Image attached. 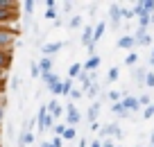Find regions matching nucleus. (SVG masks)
<instances>
[{
  "label": "nucleus",
  "instance_id": "11",
  "mask_svg": "<svg viewBox=\"0 0 154 147\" xmlns=\"http://www.w3.org/2000/svg\"><path fill=\"white\" fill-rule=\"evenodd\" d=\"M120 136V129H118V124H109V127H104L102 129V138H106V136Z\"/></svg>",
  "mask_w": 154,
  "mask_h": 147
},
{
  "label": "nucleus",
  "instance_id": "16",
  "mask_svg": "<svg viewBox=\"0 0 154 147\" xmlns=\"http://www.w3.org/2000/svg\"><path fill=\"white\" fill-rule=\"evenodd\" d=\"M120 16H122V9H120V7H111V20H113V23H118V20H120Z\"/></svg>",
  "mask_w": 154,
  "mask_h": 147
},
{
  "label": "nucleus",
  "instance_id": "5",
  "mask_svg": "<svg viewBox=\"0 0 154 147\" xmlns=\"http://www.w3.org/2000/svg\"><path fill=\"white\" fill-rule=\"evenodd\" d=\"M50 68H52V59H50V57H43V59H41V63H38V70H41V75H48Z\"/></svg>",
  "mask_w": 154,
  "mask_h": 147
},
{
  "label": "nucleus",
  "instance_id": "8",
  "mask_svg": "<svg viewBox=\"0 0 154 147\" xmlns=\"http://www.w3.org/2000/svg\"><path fill=\"white\" fill-rule=\"evenodd\" d=\"M9 63H11V54L0 50V70H7V68H9Z\"/></svg>",
  "mask_w": 154,
  "mask_h": 147
},
{
  "label": "nucleus",
  "instance_id": "35",
  "mask_svg": "<svg viewBox=\"0 0 154 147\" xmlns=\"http://www.w3.org/2000/svg\"><path fill=\"white\" fill-rule=\"evenodd\" d=\"M134 16V11H129V9H122V18H131Z\"/></svg>",
  "mask_w": 154,
  "mask_h": 147
},
{
  "label": "nucleus",
  "instance_id": "32",
  "mask_svg": "<svg viewBox=\"0 0 154 147\" xmlns=\"http://www.w3.org/2000/svg\"><path fill=\"white\" fill-rule=\"evenodd\" d=\"M109 97H111L113 102H118V100H120V93H118V90H111V93H109Z\"/></svg>",
  "mask_w": 154,
  "mask_h": 147
},
{
  "label": "nucleus",
  "instance_id": "31",
  "mask_svg": "<svg viewBox=\"0 0 154 147\" xmlns=\"http://www.w3.org/2000/svg\"><path fill=\"white\" fill-rule=\"evenodd\" d=\"M154 115V104H149L147 109H145V118H152Z\"/></svg>",
  "mask_w": 154,
  "mask_h": 147
},
{
  "label": "nucleus",
  "instance_id": "30",
  "mask_svg": "<svg viewBox=\"0 0 154 147\" xmlns=\"http://www.w3.org/2000/svg\"><path fill=\"white\" fill-rule=\"evenodd\" d=\"M79 25H82V18H79V16H75V18L70 20V27H79Z\"/></svg>",
  "mask_w": 154,
  "mask_h": 147
},
{
  "label": "nucleus",
  "instance_id": "40",
  "mask_svg": "<svg viewBox=\"0 0 154 147\" xmlns=\"http://www.w3.org/2000/svg\"><path fill=\"white\" fill-rule=\"evenodd\" d=\"M79 147H84V142H79Z\"/></svg>",
  "mask_w": 154,
  "mask_h": 147
},
{
  "label": "nucleus",
  "instance_id": "14",
  "mask_svg": "<svg viewBox=\"0 0 154 147\" xmlns=\"http://www.w3.org/2000/svg\"><path fill=\"white\" fill-rule=\"evenodd\" d=\"M97 66H100V57H91L86 63H84V68H86V70H95Z\"/></svg>",
  "mask_w": 154,
  "mask_h": 147
},
{
  "label": "nucleus",
  "instance_id": "39",
  "mask_svg": "<svg viewBox=\"0 0 154 147\" xmlns=\"http://www.w3.org/2000/svg\"><path fill=\"white\" fill-rule=\"evenodd\" d=\"M152 147H154V133H152Z\"/></svg>",
  "mask_w": 154,
  "mask_h": 147
},
{
  "label": "nucleus",
  "instance_id": "1",
  "mask_svg": "<svg viewBox=\"0 0 154 147\" xmlns=\"http://www.w3.org/2000/svg\"><path fill=\"white\" fill-rule=\"evenodd\" d=\"M18 11H16V2L9 0H0V23H7V20H16Z\"/></svg>",
  "mask_w": 154,
  "mask_h": 147
},
{
  "label": "nucleus",
  "instance_id": "3",
  "mask_svg": "<svg viewBox=\"0 0 154 147\" xmlns=\"http://www.w3.org/2000/svg\"><path fill=\"white\" fill-rule=\"evenodd\" d=\"M38 120H41V122H38V124H41V129H48L50 124H52V120H54V118H52V115L48 113V109L43 106V109L38 111Z\"/></svg>",
  "mask_w": 154,
  "mask_h": 147
},
{
  "label": "nucleus",
  "instance_id": "27",
  "mask_svg": "<svg viewBox=\"0 0 154 147\" xmlns=\"http://www.w3.org/2000/svg\"><path fill=\"white\" fill-rule=\"evenodd\" d=\"M138 104L140 106H149V97H147V95H140V97H138Z\"/></svg>",
  "mask_w": 154,
  "mask_h": 147
},
{
  "label": "nucleus",
  "instance_id": "38",
  "mask_svg": "<svg viewBox=\"0 0 154 147\" xmlns=\"http://www.w3.org/2000/svg\"><path fill=\"white\" fill-rule=\"evenodd\" d=\"M152 66H154V47H152Z\"/></svg>",
  "mask_w": 154,
  "mask_h": 147
},
{
  "label": "nucleus",
  "instance_id": "36",
  "mask_svg": "<svg viewBox=\"0 0 154 147\" xmlns=\"http://www.w3.org/2000/svg\"><path fill=\"white\" fill-rule=\"evenodd\" d=\"M91 147H102V142H100V140H93V145H91Z\"/></svg>",
  "mask_w": 154,
  "mask_h": 147
},
{
  "label": "nucleus",
  "instance_id": "13",
  "mask_svg": "<svg viewBox=\"0 0 154 147\" xmlns=\"http://www.w3.org/2000/svg\"><path fill=\"white\" fill-rule=\"evenodd\" d=\"M134 45H136L134 36H122L120 41H118V47H134Z\"/></svg>",
  "mask_w": 154,
  "mask_h": 147
},
{
  "label": "nucleus",
  "instance_id": "24",
  "mask_svg": "<svg viewBox=\"0 0 154 147\" xmlns=\"http://www.w3.org/2000/svg\"><path fill=\"white\" fill-rule=\"evenodd\" d=\"M136 61H138V57H136L134 52H131V54H127V59H125V63H127V66H134Z\"/></svg>",
  "mask_w": 154,
  "mask_h": 147
},
{
  "label": "nucleus",
  "instance_id": "22",
  "mask_svg": "<svg viewBox=\"0 0 154 147\" xmlns=\"http://www.w3.org/2000/svg\"><path fill=\"white\" fill-rule=\"evenodd\" d=\"M79 72H82V63H75L70 68V77H79Z\"/></svg>",
  "mask_w": 154,
  "mask_h": 147
},
{
  "label": "nucleus",
  "instance_id": "18",
  "mask_svg": "<svg viewBox=\"0 0 154 147\" xmlns=\"http://www.w3.org/2000/svg\"><path fill=\"white\" fill-rule=\"evenodd\" d=\"M97 111H100V104L95 102V104L91 106V111H88V120H95L97 118Z\"/></svg>",
  "mask_w": 154,
  "mask_h": 147
},
{
  "label": "nucleus",
  "instance_id": "34",
  "mask_svg": "<svg viewBox=\"0 0 154 147\" xmlns=\"http://www.w3.org/2000/svg\"><path fill=\"white\" fill-rule=\"evenodd\" d=\"M25 9H27V11L34 9V0H27V2H25Z\"/></svg>",
  "mask_w": 154,
  "mask_h": 147
},
{
  "label": "nucleus",
  "instance_id": "21",
  "mask_svg": "<svg viewBox=\"0 0 154 147\" xmlns=\"http://www.w3.org/2000/svg\"><path fill=\"white\" fill-rule=\"evenodd\" d=\"M32 140H34V136H32V133H29V131H25L23 136H20V142H23V145H29V142H32Z\"/></svg>",
  "mask_w": 154,
  "mask_h": 147
},
{
  "label": "nucleus",
  "instance_id": "25",
  "mask_svg": "<svg viewBox=\"0 0 154 147\" xmlns=\"http://www.w3.org/2000/svg\"><path fill=\"white\" fill-rule=\"evenodd\" d=\"M145 86H149V88L154 86V72H147V75H145Z\"/></svg>",
  "mask_w": 154,
  "mask_h": 147
},
{
  "label": "nucleus",
  "instance_id": "20",
  "mask_svg": "<svg viewBox=\"0 0 154 147\" xmlns=\"http://www.w3.org/2000/svg\"><path fill=\"white\" fill-rule=\"evenodd\" d=\"M72 90V84H70V79L68 81H61V95H68Z\"/></svg>",
  "mask_w": 154,
  "mask_h": 147
},
{
  "label": "nucleus",
  "instance_id": "12",
  "mask_svg": "<svg viewBox=\"0 0 154 147\" xmlns=\"http://www.w3.org/2000/svg\"><path fill=\"white\" fill-rule=\"evenodd\" d=\"M41 77H43V81L50 86V88H54V86L59 84V77H57V75H52V72H48V75H41Z\"/></svg>",
  "mask_w": 154,
  "mask_h": 147
},
{
  "label": "nucleus",
  "instance_id": "28",
  "mask_svg": "<svg viewBox=\"0 0 154 147\" xmlns=\"http://www.w3.org/2000/svg\"><path fill=\"white\" fill-rule=\"evenodd\" d=\"M109 79H111V81L118 79V68H111V70H109Z\"/></svg>",
  "mask_w": 154,
  "mask_h": 147
},
{
  "label": "nucleus",
  "instance_id": "2",
  "mask_svg": "<svg viewBox=\"0 0 154 147\" xmlns=\"http://www.w3.org/2000/svg\"><path fill=\"white\" fill-rule=\"evenodd\" d=\"M16 38V32H11V29H0V50L5 52V47H9L11 43H14Z\"/></svg>",
  "mask_w": 154,
  "mask_h": 147
},
{
  "label": "nucleus",
  "instance_id": "9",
  "mask_svg": "<svg viewBox=\"0 0 154 147\" xmlns=\"http://www.w3.org/2000/svg\"><path fill=\"white\" fill-rule=\"evenodd\" d=\"M82 43H84V45H86V47L95 45V43H93V32H91V27H86V29H84V32H82Z\"/></svg>",
  "mask_w": 154,
  "mask_h": 147
},
{
  "label": "nucleus",
  "instance_id": "26",
  "mask_svg": "<svg viewBox=\"0 0 154 147\" xmlns=\"http://www.w3.org/2000/svg\"><path fill=\"white\" fill-rule=\"evenodd\" d=\"M63 131H66V124H57V127H54V133H57L59 138L63 136Z\"/></svg>",
  "mask_w": 154,
  "mask_h": 147
},
{
  "label": "nucleus",
  "instance_id": "15",
  "mask_svg": "<svg viewBox=\"0 0 154 147\" xmlns=\"http://www.w3.org/2000/svg\"><path fill=\"white\" fill-rule=\"evenodd\" d=\"M50 115H52V118H59V115H61V106H59L57 102H50Z\"/></svg>",
  "mask_w": 154,
  "mask_h": 147
},
{
  "label": "nucleus",
  "instance_id": "17",
  "mask_svg": "<svg viewBox=\"0 0 154 147\" xmlns=\"http://www.w3.org/2000/svg\"><path fill=\"white\" fill-rule=\"evenodd\" d=\"M102 32H104V23H100V25H97V27H95V32H93V43H95L97 38L102 36Z\"/></svg>",
  "mask_w": 154,
  "mask_h": 147
},
{
  "label": "nucleus",
  "instance_id": "37",
  "mask_svg": "<svg viewBox=\"0 0 154 147\" xmlns=\"http://www.w3.org/2000/svg\"><path fill=\"white\" fill-rule=\"evenodd\" d=\"M102 147H113V145H111V142H109V140H104V145H102Z\"/></svg>",
  "mask_w": 154,
  "mask_h": 147
},
{
  "label": "nucleus",
  "instance_id": "29",
  "mask_svg": "<svg viewBox=\"0 0 154 147\" xmlns=\"http://www.w3.org/2000/svg\"><path fill=\"white\" fill-rule=\"evenodd\" d=\"M45 18H48V20H54V18H57V11H54V9H48V11H45Z\"/></svg>",
  "mask_w": 154,
  "mask_h": 147
},
{
  "label": "nucleus",
  "instance_id": "19",
  "mask_svg": "<svg viewBox=\"0 0 154 147\" xmlns=\"http://www.w3.org/2000/svg\"><path fill=\"white\" fill-rule=\"evenodd\" d=\"M61 138H66V140H72V138H75V127H66V131H63Z\"/></svg>",
  "mask_w": 154,
  "mask_h": 147
},
{
  "label": "nucleus",
  "instance_id": "6",
  "mask_svg": "<svg viewBox=\"0 0 154 147\" xmlns=\"http://www.w3.org/2000/svg\"><path fill=\"white\" fill-rule=\"evenodd\" d=\"M77 122H79V113H77V109L70 104L68 106V124L72 127V124H77Z\"/></svg>",
  "mask_w": 154,
  "mask_h": 147
},
{
  "label": "nucleus",
  "instance_id": "7",
  "mask_svg": "<svg viewBox=\"0 0 154 147\" xmlns=\"http://www.w3.org/2000/svg\"><path fill=\"white\" fill-rule=\"evenodd\" d=\"M134 41H138V43H143V45H147L152 38L147 36V32H145L143 27H138V32H136V36H134Z\"/></svg>",
  "mask_w": 154,
  "mask_h": 147
},
{
  "label": "nucleus",
  "instance_id": "33",
  "mask_svg": "<svg viewBox=\"0 0 154 147\" xmlns=\"http://www.w3.org/2000/svg\"><path fill=\"white\" fill-rule=\"evenodd\" d=\"M29 70H32V75H34V77H38V75H41V70H38V66H34V63H32V68H29Z\"/></svg>",
  "mask_w": 154,
  "mask_h": 147
},
{
  "label": "nucleus",
  "instance_id": "10",
  "mask_svg": "<svg viewBox=\"0 0 154 147\" xmlns=\"http://www.w3.org/2000/svg\"><path fill=\"white\" fill-rule=\"evenodd\" d=\"M59 47H61V43H45V45H43V54H45V57H50V54L57 52Z\"/></svg>",
  "mask_w": 154,
  "mask_h": 147
},
{
  "label": "nucleus",
  "instance_id": "4",
  "mask_svg": "<svg viewBox=\"0 0 154 147\" xmlns=\"http://www.w3.org/2000/svg\"><path fill=\"white\" fill-rule=\"evenodd\" d=\"M138 100H136V97H125V100H122V109L125 111H136L138 109Z\"/></svg>",
  "mask_w": 154,
  "mask_h": 147
},
{
  "label": "nucleus",
  "instance_id": "23",
  "mask_svg": "<svg viewBox=\"0 0 154 147\" xmlns=\"http://www.w3.org/2000/svg\"><path fill=\"white\" fill-rule=\"evenodd\" d=\"M113 113H118V115H127V111L122 109L120 102H116V104H113Z\"/></svg>",
  "mask_w": 154,
  "mask_h": 147
}]
</instances>
